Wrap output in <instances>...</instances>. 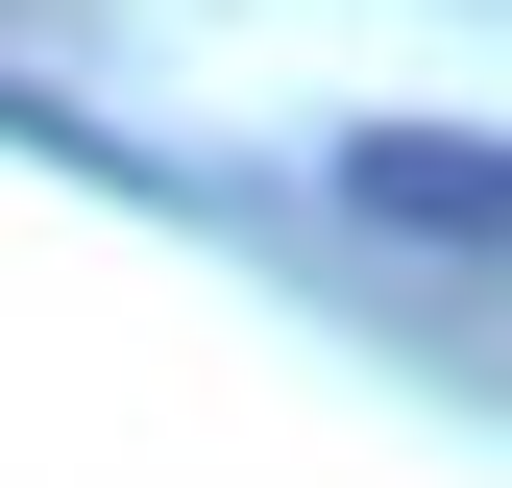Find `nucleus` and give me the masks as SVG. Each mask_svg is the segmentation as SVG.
<instances>
[{
    "mask_svg": "<svg viewBox=\"0 0 512 488\" xmlns=\"http://www.w3.org/2000/svg\"><path fill=\"white\" fill-rule=\"evenodd\" d=\"M342 220H391V244H464V269H512V147L488 122H342Z\"/></svg>",
    "mask_w": 512,
    "mask_h": 488,
    "instance_id": "nucleus-1",
    "label": "nucleus"
}]
</instances>
